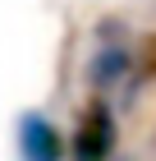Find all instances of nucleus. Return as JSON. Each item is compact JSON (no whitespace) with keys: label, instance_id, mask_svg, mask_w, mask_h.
Returning a JSON list of instances; mask_svg holds the SVG:
<instances>
[{"label":"nucleus","instance_id":"nucleus-1","mask_svg":"<svg viewBox=\"0 0 156 161\" xmlns=\"http://www.w3.org/2000/svg\"><path fill=\"white\" fill-rule=\"evenodd\" d=\"M115 138H120V129H115L110 106L106 101H92V106L78 115L73 138H64V161H110Z\"/></svg>","mask_w":156,"mask_h":161},{"label":"nucleus","instance_id":"nucleus-2","mask_svg":"<svg viewBox=\"0 0 156 161\" xmlns=\"http://www.w3.org/2000/svg\"><path fill=\"white\" fill-rule=\"evenodd\" d=\"M14 138H19V161H64V134L41 111H23L19 115Z\"/></svg>","mask_w":156,"mask_h":161},{"label":"nucleus","instance_id":"nucleus-3","mask_svg":"<svg viewBox=\"0 0 156 161\" xmlns=\"http://www.w3.org/2000/svg\"><path fill=\"white\" fill-rule=\"evenodd\" d=\"M129 46H120V42H106V46L92 55V64H87V83L92 87H115L120 78H129Z\"/></svg>","mask_w":156,"mask_h":161}]
</instances>
